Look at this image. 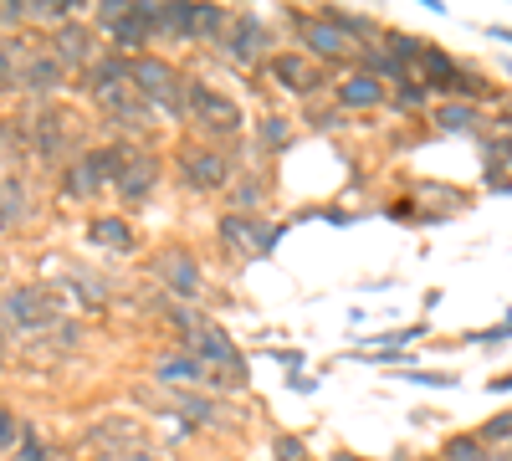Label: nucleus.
I'll return each instance as SVG.
<instances>
[{
	"label": "nucleus",
	"instance_id": "obj_19",
	"mask_svg": "<svg viewBox=\"0 0 512 461\" xmlns=\"http://www.w3.org/2000/svg\"><path fill=\"white\" fill-rule=\"evenodd\" d=\"M262 144H267V149H282V144H287V123H282V118H267V123H262Z\"/></svg>",
	"mask_w": 512,
	"mask_h": 461
},
{
	"label": "nucleus",
	"instance_id": "obj_15",
	"mask_svg": "<svg viewBox=\"0 0 512 461\" xmlns=\"http://www.w3.org/2000/svg\"><path fill=\"white\" fill-rule=\"evenodd\" d=\"M441 461H507V456H492L477 436H451L446 451H441Z\"/></svg>",
	"mask_w": 512,
	"mask_h": 461
},
{
	"label": "nucleus",
	"instance_id": "obj_20",
	"mask_svg": "<svg viewBox=\"0 0 512 461\" xmlns=\"http://www.w3.org/2000/svg\"><path fill=\"white\" fill-rule=\"evenodd\" d=\"M507 436H512V410H507V415H497V421L482 431V441H507Z\"/></svg>",
	"mask_w": 512,
	"mask_h": 461
},
{
	"label": "nucleus",
	"instance_id": "obj_24",
	"mask_svg": "<svg viewBox=\"0 0 512 461\" xmlns=\"http://www.w3.org/2000/svg\"><path fill=\"white\" fill-rule=\"evenodd\" d=\"M410 380H420V385H456V374H410Z\"/></svg>",
	"mask_w": 512,
	"mask_h": 461
},
{
	"label": "nucleus",
	"instance_id": "obj_2",
	"mask_svg": "<svg viewBox=\"0 0 512 461\" xmlns=\"http://www.w3.org/2000/svg\"><path fill=\"white\" fill-rule=\"evenodd\" d=\"M221 241L241 257H272L277 241H282V226H267L262 216H221Z\"/></svg>",
	"mask_w": 512,
	"mask_h": 461
},
{
	"label": "nucleus",
	"instance_id": "obj_7",
	"mask_svg": "<svg viewBox=\"0 0 512 461\" xmlns=\"http://www.w3.org/2000/svg\"><path fill=\"white\" fill-rule=\"evenodd\" d=\"M180 175H185V185H195V190H216V185L231 180V164H226V154H216V149H190V154H180Z\"/></svg>",
	"mask_w": 512,
	"mask_h": 461
},
{
	"label": "nucleus",
	"instance_id": "obj_23",
	"mask_svg": "<svg viewBox=\"0 0 512 461\" xmlns=\"http://www.w3.org/2000/svg\"><path fill=\"white\" fill-rule=\"evenodd\" d=\"M507 333H512V323H497V328H487V333H472V339H477V344H497V339H507Z\"/></svg>",
	"mask_w": 512,
	"mask_h": 461
},
{
	"label": "nucleus",
	"instance_id": "obj_5",
	"mask_svg": "<svg viewBox=\"0 0 512 461\" xmlns=\"http://www.w3.org/2000/svg\"><path fill=\"white\" fill-rule=\"evenodd\" d=\"M134 93L139 98H154V103H164V108H185V98H180V77H175V67H164V62H139L134 67Z\"/></svg>",
	"mask_w": 512,
	"mask_h": 461
},
{
	"label": "nucleus",
	"instance_id": "obj_11",
	"mask_svg": "<svg viewBox=\"0 0 512 461\" xmlns=\"http://www.w3.org/2000/svg\"><path fill=\"white\" fill-rule=\"evenodd\" d=\"M338 103H344V108H374V103H384L379 77H374V72H354V77H344V82H338Z\"/></svg>",
	"mask_w": 512,
	"mask_h": 461
},
{
	"label": "nucleus",
	"instance_id": "obj_25",
	"mask_svg": "<svg viewBox=\"0 0 512 461\" xmlns=\"http://www.w3.org/2000/svg\"><path fill=\"white\" fill-rule=\"evenodd\" d=\"M0 82H11V47H0Z\"/></svg>",
	"mask_w": 512,
	"mask_h": 461
},
{
	"label": "nucleus",
	"instance_id": "obj_18",
	"mask_svg": "<svg viewBox=\"0 0 512 461\" xmlns=\"http://www.w3.org/2000/svg\"><path fill=\"white\" fill-rule=\"evenodd\" d=\"M57 82H62V67H57V62H31V67H26V88H31V93H52Z\"/></svg>",
	"mask_w": 512,
	"mask_h": 461
},
{
	"label": "nucleus",
	"instance_id": "obj_21",
	"mask_svg": "<svg viewBox=\"0 0 512 461\" xmlns=\"http://www.w3.org/2000/svg\"><path fill=\"white\" fill-rule=\"evenodd\" d=\"M16 436H21V426L11 421L6 410H0V446H16Z\"/></svg>",
	"mask_w": 512,
	"mask_h": 461
},
{
	"label": "nucleus",
	"instance_id": "obj_8",
	"mask_svg": "<svg viewBox=\"0 0 512 461\" xmlns=\"http://www.w3.org/2000/svg\"><path fill=\"white\" fill-rule=\"evenodd\" d=\"M159 277L169 282V292H180V298H195L200 292V267H195V257L190 251H159Z\"/></svg>",
	"mask_w": 512,
	"mask_h": 461
},
{
	"label": "nucleus",
	"instance_id": "obj_12",
	"mask_svg": "<svg viewBox=\"0 0 512 461\" xmlns=\"http://www.w3.org/2000/svg\"><path fill=\"white\" fill-rule=\"evenodd\" d=\"M26 211H31V195H26V185H21V180H6V185H0V226H16V221H26Z\"/></svg>",
	"mask_w": 512,
	"mask_h": 461
},
{
	"label": "nucleus",
	"instance_id": "obj_16",
	"mask_svg": "<svg viewBox=\"0 0 512 461\" xmlns=\"http://www.w3.org/2000/svg\"><path fill=\"white\" fill-rule=\"evenodd\" d=\"M159 380L164 385H195L200 380V359L185 354V359H159Z\"/></svg>",
	"mask_w": 512,
	"mask_h": 461
},
{
	"label": "nucleus",
	"instance_id": "obj_6",
	"mask_svg": "<svg viewBox=\"0 0 512 461\" xmlns=\"http://www.w3.org/2000/svg\"><path fill=\"white\" fill-rule=\"evenodd\" d=\"M0 308H6V318H16L21 328H41V323H52V318L62 313V303L47 298L41 287H21V292H11V298L0 303Z\"/></svg>",
	"mask_w": 512,
	"mask_h": 461
},
{
	"label": "nucleus",
	"instance_id": "obj_9",
	"mask_svg": "<svg viewBox=\"0 0 512 461\" xmlns=\"http://www.w3.org/2000/svg\"><path fill=\"white\" fill-rule=\"evenodd\" d=\"M267 67H272V77L282 82L287 93H297V98L318 93V72H313V62H308V57H297V52H282V57H272Z\"/></svg>",
	"mask_w": 512,
	"mask_h": 461
},
{
	"label": "nucleus",
	"instance_id": "obj_27",
	"mask_svg": "<svg viewBox=\"0 0 512 461\" xmlns=\"http://www.w3.org/2000/svg\"><path fill=\"white\" fill-rule=\"evenodd\" d=\"M492 390H512V380H492Z\"/></svg>",
	"mask_w": 512,
	"mask_h": 461
},
{
	"label": "nucleus",
	"instance_id": "obj_1",
	"mask_svg": "<svg viewBox=\"0 0 512 461\" xmlns=\"http://www.w3.org/2000/svg\"><path fill=\"white\" fill-rule=\"evenodd\" d=\"M297 31H303L308 52L318 57H344L354 47V36L364 31V21L344 16V11H323V16H297Z\"/></svg>",
	"mask_w": 512,
	"mask_h": 461
},
{
	"label": "nucleus",
	"instance_id": "obj_3",
	"mask_svg": "<svg viewBox=\"0 0 512 461\" xmlns=\"http://www.w3.org/2000/svg\"><path fill=\"white\" fill-rule=\"evenodd\" d=\"M185 103H190V113L200 118V129L221 134V139L241 134V108H236L231 98H221L216 88H205V82H190V88H185Z\"/></svg>",
	"mask_w": 512,
	"mask_h": 461
},
{
	"label": "nucleus",
	"instance_id": "obj_17",
	"mask_svg": "<svg viewBox=\"0 0 512 461\" xmlns=\"http://www.w3.org/2000/svg\"><path fill=\"white\" fill-rule=\"evenodd\" d=\"M93 241H103V246H113V251H134V231H128L123 221H113V216L93 226Z\"/></svg>",
	"mask_w": 512,
	"mask_h": 461
},
{
	"label": "nucleus",
	"instance_id": "obj_14",
	"mask_svg": "<svg viewBox=\"0 0 512 461\" xmlns=\"http://www.w3.org/2000/svg\"><path fill=\"white\" fill-rule=\"evenodd\" d=\"M149 185H154V159H134V164H128V175H118L123 200H139V195H149Z\"/></svg>",
	"mask_w": 512,
	"mask_h": 461
},
{
	"label": "nucleus",
	"instance_id": "obj_26",
	"mask_svg": "<svg viewBox=\"0 0 512 461\" xmlns=\"http://www.w3.org/2000/svg\"><path fill=\"white\" fill-rule=\"evenodd\" d=\"M26 461H47V451H41L36 441H26Z\"/></svg>",
	"mask_w": 512,
	"mask_h": 461
},
{
	"label": "nucleus",
	"instance_id": "obj_22",
	"mask_svg": "<svg viewBox=\"0 0 512 461\" xmlns=\"http://www.w3.org/2000/svg\"><path fill=\"white\" fill-rule=\"evenodd\" d=\"M277 456H282V461H303V446H297L292 436H282V441H277Z\"/></svg>",
	"mask_w": 512,
	"mask_h": 461
},
{
	"label": "nucleus",
	"instance_id": "obj_10",
	"mask_svg": "<svg viewBox=\"0 0 512 461\" xmlns=\"http://www.w3.org/2000/svg\"><path fill=\"white\" fill-rule=\"evenodd\" d=\"M262 47H267V26H262V16H241L236 31L226 36V52H231L236 62H251Z\"/></svg>",
	"mask_w": 512,
	"mask_h": 461
},
{
	"label": "nucleus",
	"instance_id": "obj_4",
	"mask_svg": "<svg viewBox=\"0 0 512 461\" xmlns=\"http://www.w3.org/2000/svg\"><path fill=\"white\" fill-rule=\"evenodd\" d=\"M190 349H195V359H200V364L231 369V385H246V364H241L236 344L226 339V333H221L216 323H195V333H190Z\"/></svg>",
	"mask_w": 512,
	"mask_h": 461
},
{
	"label": "nucleus",
	"instance_id": "obj_28",
	"mask_svg": "<svg viewBox=\"0 0 512 461\" xmlns=\"http://www.w3.org/2000/svg\"><path fill=\"white\" fill-rule=\"evenodd\" d=\"M338 461H364V456H354V451H344V456H338Z\"/></svg>",
	"mask_w": 512,
	"mask_h": 461
},
{
	"label": "nucleus",
	"instance_id": "obj_13",
	"mask_svg": "<svg viewBox=\"0 0 512 461\" xmlns=\"http://www.w3.org/2000/svg\"><path fill=\"white\" fill-rule=\"evenodd\" d=\"M436 123H441L446 134H472V129H482L477 108H466V103H446V108H436Z\"/></svg>",
	"mask_w": 512,
	"mask_h": 461
}]
</instances>
